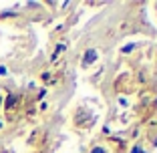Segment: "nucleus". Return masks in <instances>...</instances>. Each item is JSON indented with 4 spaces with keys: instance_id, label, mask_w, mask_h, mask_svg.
I'll use <instances>...</instances> for the list:
<instances>
[{
    "instance_id": "8",
    "label": "nucleus",
    "mask_w": 157,
    "mask_h": 153,
    "mask_svg": "<svg viewBox=\"0 0 157 153\" xmlns=\"http://www.w3.org/2000/svg\"><path fill=\"white\" fill-rule=\"evenodd\" d=\"M0 105H2V99H0Z\"/></svg>"
},
{
    "instance_id": "4",
    "label": "nucleus",
    "mask_w": 157,
    "mask_h": 153,
    "mask_svg": "<svg viewBox=\"0 0 157 153\" xmlns=\"http://www.w3.org/2000/svg\"><path fill=\"white\" fill-rule=\"evenodd\" d=\"M133 48H135V44H127V47L123 48V52H129V51H133Z\"/></svg>"
},
{
    "instance_id": "1",
    "label": "nucleus",
    "mask_w": 157,
    "mask_h": 153,
    "mask_svg": "<svg viewBox=\"0 0 157 153\" xmlns=\"http://www.w3.org/2000/svg\"><path fill=\"white\" fill-rule=\"evenodd\" d=\"M95 60H97V51H87L85 52V60H83V65L87 67V65H91V63H95Z\"/></svg>"
},
{
    "instance_id": "6",
    "label": "nucleus",
    "mask_w": 157,
    "mask_h": 153,
    "mask_svg": "<svg viewBox=\"0 0 157 153\" xmlns=\"http://www.w3.org/2000/svg\"><path fill=\"white\" fill-rule=\"evenodd\" d=\"M6 75V67H0V77H4Z\"/></svg>"
},
{
    "instance_id": "3",
    "label": "nucleus",
    "mask_w": 157,
    "mask_h": 153,
    "mask_svg": "<svg viewBox=\"0 0 157 153\" xmlns=\"http://www.w3.org/2000/svg\"><path fill=\"white\" fill-rule=\"evenodd\" d=\"M91 153H107V151H105V149H103V147H95V149H93Z\"/></svg>"
},
{
    "instance_id": "5",
    "label": "nucleus",
    "mask_w": 157,
    "mask_h": 153,
    "mask_svg": "<svg viewBox=\"0 0 157 153\" xmlns=\"http://www.w3.org/2000/svg\"><path fill=\"white\" fill-rule=\"evenodd\" d=\"M131 153H143V149H141V147H133V149H131Z\"/></svg>"
},
{
    "instance_id": "7",
    "label": "nucleus",
    "mask_w": 157,
    "mask_h": 153,
    "mask_svg": "<svg viewBox=\"0 0 157 153\" xmlns=\"http://www.w3.org/2000/svg\"><path fill=\"white\" fill-rule=\"evenodd\" d=\"M0 127H2V121H0Z\"/></svg>"
},
{
    "instance_id": "2",
    "label": "nucleus",
    "mask_w": 157,
    "mask_h": 153,
    "mask_svg": "<svg viewBox=\"0 0 157 153\" xmlns=\"http://www.w3.org/2000/svg\"><path fill=\"white\" fill-rule=\"evenodd\" d=\"M14 103H16V97H14V95H10V97L6 99V109H12Z\"/></svg>"
}]
</instances>
